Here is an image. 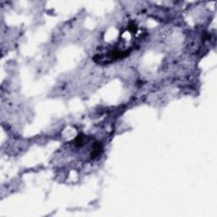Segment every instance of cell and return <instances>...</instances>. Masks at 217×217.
Listing matches in <instances>:
<instances>
[{
	"label": "cell",
	"instance_id": "1",
	"mask_svg": "<svg viewBox=\"0 0 217 217\" xmlns=\"http://www.w3.org/2000/svg\"><path fill=\"white\" fill-rule=\"evenodd\" d=\"M101 149H102V145L99 142H94L93 143V153H92V157L95 158L99 155L101 153Z\"/></svg>",
	"mask_w": 217,
	"mask_h": 217
}]
</instances>
